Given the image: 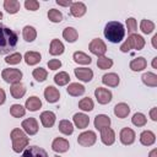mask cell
I'll return each mask as SVG.
<instances>
[{
  "mask_svg": "<svg viewBox=\"0 0 157 157\" xmlns=\"http://www.w3.org/2000/svg\"><path fill=\"white\" fill-rule=\"evenodd\" d=\"M18 36L15 31L0 23V55L12 54L16 49Z\"/></svg>",
  "mask_w": 157,
  "mask_h": 157,
  "instance_id": "obj_1",
  "label": "cell"
},
{
  "mask_svg": "<svg viewBox=\"0 0 157 157\" xmlns=\"http://www.w3.org/2000/svg\"><path fill=\"white\" fill-rule=\"evenodd\" d=\"M104 37L110 42V43H120L124 39L125 36V28L123 26V23L118 22V21H110L105 25L104 27Z\"/></svg>",
  "mask_w": 157,
  "mask_h": 157,
  "instance_id": "obj_2",
  "label": "cell"
},
{
  "mask_svg": "<svg viewBox=\"0 0 157 157\" xmlns=\"http://www.w3.org/2000/svg\"><path fill=\"white\" fill-rule=\"evenodd\" d=\"M10 137H11V141H12V150L17 153L22 152L28 146L29 137H27L26 132L22 131L21 129H18V128H16L11 131Z\"/></svg>",
  "mask_w": 157,
  "mask_h": 157,
  "instance_id": "obj_3",
  "label": "cell"
},
{
  "mask_svg": "<svg viewBox=\"0 0 157 157\" xmlns=\"http://www.w3.org/2000/svg\"><path fill=\"white\" fill-rule=\"evenodd\" d=\"M145 44H146V42H145V39H144L142 36L136 34V33H132V34H130V36L128 37V39L120 45V50H121L123 53H128V52H130L131 49L141 50V49H144Z\"/></svg>",
  "mask_w": 157,
  "mask_h": 157,
  "instance_id": "obj_4",
  "label": "cell"
},
{
  "mask_svg": "<svg viewBox=\"0 0 157 157\" xmlns=\"http://www.w3.org/2000/svg\"><path fill=\"white\" fill-rule=\"evenodd\" d=\"M22 71L20 69H15V67H10V69H4L1 72V77L4 78L5 82L7 83H18L21 82L22 78Z\"/></svg>",
  "mask_w": 157,
  "mask_h": 157,
  "instance_id": "obj_5",
  "label": "cell"
},
{
  "mask_svg": "<svg viewBox=\"0 0 157 157\" xmlns=\"http://www.w3.org/2000/svg\"><path fill=\"white\" fill-rule=\"evenodd\" d=\"M88 50L92 54L97 55V56H103L105 54V52H107V45L101 38H94V39H92L90 42Z\"/></svg>",
  "mask_w": 157,
  "mask_h": 157,
  "instance_id": "obj_6",
  "label": "cell"
},
{
  "mask_svg": "<svg viewBox=\"0 0 157 157\" xmlns=\"http://www.w3.org/2000/svg\"><path fill=\"white\" fill-rule=\"evenodd\" d=\"M96 140H97V135H96L94 131H91V130L83 131V132H81V134L77 136V142H78V145H81V146H83V147H88V146L94 145Z\"/></svg>",
  "mask_w": 157,
  "mask_h": 157,
  "instance_id": "obj_7",
  "label": "cell"
},
{
  "mask_svg": "<svg viewBox=\"0 0 157 157\" xmlns=\"http://www.w3.org/2000/svg\"><path fill=\"white\" fill-rule=\"evenodd\" d=\"M94 97H96V99L99 104H108L112 101L113 94L108 88L98 87V88L94 90Z\"/></svg>",
  "mask_w": 157,
  "mask_h": 157,
  "instance_id": "obj_8",
  "label": "cell"
},
{
  "mask_svg": "<svg viewBox=\"0 0 157 157\" xmlns=\"http://www.w3.org/2000/svg\"><path fill=\"white\" fill-rule=\"evenodd\" d=\"M21 126H22L23 131L26 134H28V135H36L38 132V129H39L38 121L36 120V118H27V119H25L22 121Z\"/></svg>",
  "mask_w": 157,
  "mask_h": 157,
  "instance_id": "obj_9",
  "label": "cell"
},
{
  "mask_svg": "<svg viewBox=\"0 0 157 157\" xmlns=\"http://www.w3.org/2000/svg\"><path fill=\"white\" fill-rule=\"evenodd\" d=\"M135 137H136V135H135V131H134L131 128H123V129L120 130V134H119V139H120V142H121L123 145L128 146V145H131V144H134V141H135Z\"/></svg>",
  "mask_w": 157,
  "mask_h": 157,
  "instance_id": "obj_10",
  "label": "cell"
},
{
  "mask_svg": "<svg viewBox=\"0 0 157 157\" xmlns=\"http://www.w3.org/2000/svg\"><path fill=\"white\" fill-rule=\"evenodd\" d=\"M70 147V144L66 139L64 137H55L52 142V148L54 152H58V153H64L69 150Z\"/></svg>",
  "mask_w": 157,
  "mask_h": 157,
  "instance_id": "obj_11",
  "label": "cell"
},
{
  "mask_svg": "<svg viewBox=\"0 0 157 157\" xmlns=\"http://www.w3.org/2000/svg\"><path fill=\"white\" fill-rule=\"evenodd\" d=\"M21 157H49L47 151L38 146H31L23 150Z\"/></svg>",
  "mask_w": 157,
  "mask_h": 157,
  "instance_id": "obj_12",
  "label": "cell"
},
{
  "mask_svg": "<svg viewBox=\"0 0 157 157\" xmlns=\"http://www.w3.org/2000/svg\"><path fill=\"white\" fill-rule=\"evenodd\" d=\"M74 74L82 82H90L93 78V71L88 67H77L74 70Z\"/></svg>",
  "mask_w": 157,
  "mask_h": 157,
  "instance_id": "obj_13",
  "label": "cell"
},
{
  "mask_svg": "<svg viewBox=\"0 0 157 157\" xmlns=\"http://www.w3.org/2000/svg\"><path fill=\"white\" fill-rule=\"evenodd\" d=\"M40 123L44 128H52L54 124H55V120H56V117H55V113L52 112V110H44L42 114H40Z\"/></svg>",
  "mask_w": 157,
  "mask_h": 157,
  "instance_id": "obj_14",
  "label": "cell"
},
{
  "mask_svg": "<svg viewBox=\"0 0 157 157\" xmlns=\"http://www.w3.org/2000/svg\"><path fill=\"white\" fill-rule=\"evenodd\" d=\"M101 140L105 146H110L115 142V132L112 128H105L101 130Z\"/></svg>",
  "mask_w": 157,
  "mask_h": 157,
  "instance_id": "obj_15",
  "label": "cell"
},
{
  "mask_svg": "<svg viewBox=\"0 0 157 157\" xmlns=\"http://www.w3.org/2000/svg\"><path fill=\"white\" fill-rule=\"evenodd\" d=\"M44 98L49 103H55L60 98V92L54 86H47L45 90H44Z\"/></svg>",
  "mask_w": 157,
  "mask_h": 157,
  "instance_id": "obj_16",
  "label": "cell"
},
{
  "mask_svg": "<svg viewBox=\"0 0 157 157\" xmlns=\"http://www.w3.org/2000/svg\"><path fill=\"white\" fill-rule=\"evenodd\" d=\"M86 11H87V7L81 1H76L70 5V13L74 17H82L86 13Z\"/></svg>",
  "mask_w": 157,
  "mask_h": 157,
  "instance_id": "obj_17",
  "label": "cell"
},
{
  "mask_svg": "<svg viewBox=\"0 0 157 157\" xmlns=\"http://www.w3.org/2000/svg\"><path fill=\"white\" fill-rule=\"evenodd\" d=\"M72 120H74L75 126L78 128V129H86L88 126V124H90V118L85 113H76V114H74Z\"/></svg>",
  "mask_w": 157,
  "mask_h": 157,
  "instance_id": "obj_18",
  "label": "cell"
},
{
  "mask_svg": "<svg viewBox=\"0 0 157 157\" xmlns=\"http://www.w3.org/2000/svg\"><path fill=\"white\" fill-rule=\"evenodd\" d=\"M102 82L108 87H117L120 82V78L115 72H108L102 76Z\"/></svg>",
  "mask_w": 157,
  "mask_h": 157,
  "instance_id": "obj_19",
  "label": "cell"
},
{
  "mask_svg": "<svg viewBox=\"0 0 157 157\" xmlns=\"http://www.w3.org/2000/svg\"><path fill=\"white\" fill-rule=\"evenodd\" d=\"M93 123H94V128L101 131V130H103L105 128H109V125H110V118L108 115H105V114H98V115H96Z\"/></svg>",
  "mask_w": 157,
  "mask_h": 157,
  "instance_id": "obj_20",
  "label": "cell"
},
{
  "mask_svg": "<svg viewBox=\"0 0 157 157\" xmlns=\"http://www.w3.org/2000/svg\"><path fill=\"white\" fill-rule=\"evenodd\" d=\"M85 86L83 85H81V83H78V82H72V83H70L69 86H67V88H66V92L70 94V96H72V97H78V96H82L83 93H85Z\"/></svg>",
  "mask_w": 157,
  "mask_h": 157,
  "instance_id": "obj_21",
  "label": "cell"
},
{
  "mask_svg": "<svg viewBox=\"0 0 157 157\" xmlns=\"http://www.w3.org/2000/svg\"><path fill=\"white\" fill-rule=\"evenodd\" d=\"M129 113H130V107L126 103L121 102V103L115 104V107H114V114H115L117 118L124 119V118H126L129 115Z\"/></svg>",
  "mask_w": 157,
  "mask_h": 157,
  "instance_id": "obj_22",
  "label": "cell"
},
{
  "mask_svg": "<svg viewBox=\"0 0 157 157\" xmlns=\"http://www.w3.org/2000/svg\"><path fill=\"white\" fill-rule=\"evenodd\" d=\"M10 93H11V96H12L15 99H21V98L26 94V87H25L21 82L13 83V85H11V87H10Z\"/></svg>",
  "mask_w": 157,
  "mask_h": 157,
  "instance_id": "obj_23",
  "label": "cell"
},
{
  "mask_svg": "<svg viewBox=\"0 0 157 157\" xmlns=\"http://www.w3.org/2000/svg\"><path fill=\"white\" fill-rule=\"evenodd\" d=\"M65 50L64 44L59 40V39H52L50 42V47H49V54L50 55H61Z\"/></svg>",
  "mask_w": 157,
  "mask_h": 157,
  "instance_id": "obj_24",
  "label": "cell"
},
{
  "mask_svg": "<svg viewBox=\"0 0 157 157\" xmlns=\"http://www.w3.org/2000/svg\"><path fill=\"white\" fill-rule=\"evenodd\" d=\"M156 141V135L151 130H145L140 134V142L144 146H151Z\"/></svg>",
  "mask_w": 157,
  "mask_h": 157,
  "instance_id": "obj_25",
  "label": "cell"
},
{
  "mask_svg": "<svg viewBox=\"0 0 157 157\" xmlns=\"http://www.w3.org/2000/svg\"><path fill=\"white\" fill-rule=\"evenodd\" d=\"M130 69L132 71H142L144 69H146L147 66V61L144 56H139V58H135L130 61Z\"/></svg>",
  "mask_w": 157,
  "mask_h": 157,
  "instance_id": "obj_26",
  "label": "cell"
},
{
  "mask_svg": "<svg viewBox=\"0 0 157 157\" xmlns=\"http://www.w3.org/2000/svg\"><path fill=\"white\" fill-rule=\"evenodd\" d=\"M26 109L29 112H36L42 107V101L37 97V96H32L29 98H27L26 101Z\"/></svg>",
  "mask_w": 157,
  "mask_h": 157,
  "instance_id": "obj_27",
  "label": "cell"
},
{
  "mask_svg": "<svg viewBox=\"0 0 157 157\" xmlns=\"http://www.w3.org/2000/svg\"><path fill=\"white\" fill-rule=\"evenodd\" d=\"M23 59L27 65H36L42 60V55L38 52H27L23 55Z\"/></svg>",
  "mask_w": 157,
  "mask_h": 157,
  "instance_id": "obj_28",
  "label": "cell"
},
{
  "mask_svg": "<svg viewBox=\"0 0 157 157\" xmlns=\"http://www.w3.org/2000/svg\"><path fill=\"white\" fill-rule=\"evenodd\" d=\"M72 59L75 63L81 64V65H90L92 63V59L90 55L85 54L83 52H75L72 55Z\"/></svg>",
  "mask_w": 157,
  "mask_h": 157,
  "instance_id": "obj_29",
  "label": "cell"
},
{
  "mask_svg": "<svg viewBox=\"0 0 157 157\" xmlns=\"http://www.w3.org/2000/svg\"><path fill=\"white\" fill-rule=\"evenodd\" d=\"M63 37H64V39H65L66 42L74 43V42H76L77 38H78V33H77V31H76L74 27H66V28L63 31Z\"/></svg>",
  "mask_w": 157,
  "mask_h": 157,
  "instance_id": "obj_30",
  "label": "cell"
},
{
  "mask_svg": "<svg viewBox=\"0 0 157 157\" xmlns=\"http://www.w3.org/2000/svg\"><path fill=\"white\" fill-rule=\"evenodd\" d=\"M22 36L26 42H33L37 38V31L33 26H25L22 29Z\"/></svg>",
  "mask_w": 157,
  "mask_h": 157,
  "instance_id": "obj_31",
  "label": "cell"
},
{
  "mask_svg": "<svg viewBox=\"0 0 157 157\" xmlns=\"http://www.w3.org/2000/svg\"><path fill=\"white\" fill-rule=\"evenodd\" d=\"M20 7H21V5H20V2L17 0H5L4 1V9L11 15L17 13Z\"/></svg>",
  "mask_w": 157,
  "mask_h": 157,
  "instance_id": "obj_32",
  "label": "cell"
},
{
  "mask_svg": "<svg viewBox=\"0 0 157 157\" xmlns=\"http://www.w3.org/2000/svg\"><path fill=\"white\" fill-rule=\"evenodd\" d=\"M59 131L64 135H71L74 132V125L71 121L66 120V119H63L59 121Z\"/></svg>",
  "mask_w": 157,
  "mask_h": 157,
  "instance_id": "obj_33",
  "label": "cell"
},
{
  "mask_svg": "<svg viewBox=\"0 0 157 157\" xmlns=\"http://www.w3.org/2000/svg\"><path fill=\"white\" fill-rule=\"evenodd\" d=\"M141 80L148 87H156L157 86V75L153 72H145L141 76Z\"/></svg>",
  "mask_w": 157,
  "mask_h": 157,
  "instance_id": "obj_34",
  "label": "cell"
},
{
  "mask_svg": "<svg viewBox=\"0 0 157 157\" xmlns=\"http://www.w3.org/2000/svg\"><path fill=\"white\" fill-rule=\"evenodd\" d=\"M69 81H70V75L65 71H60L59 74H56L54 76V82L58 86H65L69 83Z\"/></svg>",
  "mask_w": 157,
  "mask_h": 157,
  "instance_id": "obj_35",
  "label": "cell"
},
{
  "mask_svg": "<svg viewBox=\"0 0 157 157\" xmlns=\"http://www.w3.org/2000/svg\"><path fill=\"white\" fill-rule=\"evenodd\" d=\"M97 66L101 69V70H107V69H110L113 66V60L108 56H98L97 59Z\"/></svg>",
  "mask_w": 157,
  "mask_h": 157,
  "instance_id": "obj_36",
  "label": "cell"
},
{
  "mask_svg": "<svg viewBox=\"0 0 157 157\" xmlns=\"http://www.w3.org/2000/svg\"><path fill=\"white\" fill-rule=\"evenodd\" d=\"M32 76H33V78H34L36 81L43 82V81L47 80L48 72H47V70L43 69V67H37V69H34V70L32 71Z\"/></svg>",
  "mask_w": 157,
  "mask_h": 157,
  "instance_id": "obj_37",
  "label": "cell"
},
{
  "mask_svg": "<svg viewBox=\"0 0 157 157\" xmlns=\"http://www.w3.org/2000/svg\"><path fill=\"white\" fill-rule=\"evenodd\" d=\"M93 107H94V103L90 97H85L78 102V108L83 112H91Z\"/></svg>",
  "mask_w": 157,
  "mask_h": 157,
  "instance_id": "obj_38",
  "label": "cell"
},
{
  "mask_svg": "<svg viewBox=\"0 0 157 157\" xmlns=\"http://www.w3.org/2000/svg\"><path fill=\"white\" fill-rule=\"evenodd\" d=\"M10 114L13 118H22L26 114V108H23L21 104H12L10 107Z\"/></svg>",
  "mask_w": 157,
  "mask_h": 157,
  "instance_id": "obj_39",
  "label": "cell"
},
{
  "mask_svg": "<svg viewBox=\"0 0 157 157\" xmlns=\"http://www.w3.org/2000/svg\"><path fill=\"white\" fill-rule=\"evenodd\" d=\"M140 29L144 34H150L155 29V23L150 20H142L141 23H140Z\"/></svg>",
  "mask_w": 157,
  "mask_h": 157,
  "instance_id": "obj_40",
  "label": "cell"
},
{
  "mask_svg": "<svg viewBox=\"0 0 157 157\" xmlns=\"http://www.w3.org/2000/svg\"><path fill=\"white\" fill-rule=\"evenodd\" d=\"M131 123L135 126H145L146 123H147V118L142 113H135L131 118Z\"/></svg>",
  "mask_w": 157,
  "mask_h": 157,
  "instance_id": "obj_41",
  "label": "cell"
},
{
  "mask_svg": "<svg viewBox=\"0 0 157 157\" xmlns=\"http://www.w3.org/2000/svg\"><path fill=\"white\" fill-rule=\"evenodd\" d=\"M48 18L54 23H59L63 21V13L56 9H50L48 11Z\"/></svg>",
  "mask_w": 157,
  "mask_h": 157,
  "instance_id": "obj_42",
  "label": "cell"
},
{
  "mask_svg": "<svg viewBox=\"0 0 157 157\" xmlns=\"http://www.w3.org/2000/svg\"><path fill=\"white\" fill-rule=\"evenodd\" d=\"M21 60H22V55L20 53H12L5 58V63L10 65H17L21 63Z\"/></svg>",
  "mask_w": 157,
  "mask_h": 157,
  "instance_id": "obj_43",
  "label": "cell"
},
{
  "mask_svg": "<svg viewBox=\"0 0 157 157\" xmlns=\"http://www.w3.org/2000/svg\"><path fill=\"white\" fill-rule=\"evenodd\" d=\"M126 28H128V32L130 34H132L137 29V22H136V20L134 17H129L126 20Z\"/></svg>",
  "mask_w": 157,
  "mask_h": 157,
  "instance_id": "obj_44",
  "label": "cell"
},
{
  "mask_svg": "<svg viewBox=\"0 0 157 157\" xmlns=\"http://www.w3.org/2000/svg\"><path fill=\"white\" fill-rule=\"evenodd\" d=\"M25 7L28 11H37L39 9V2L37 0H26L25 1Z\"/></svg>",
  "mask_w": 157,
  "mask_h": 157,
  "instance_id": "obj_45",
  "label": "cell"
},
{
  "mask_svg": "<svg viewBox=\"0 0 157 157\" xmlns=\"http://www.w3.org/2000/svg\"><path fill=\"white\" fill-rule=\"evenodd\" d=\"M47 65H48V67H49L50 70H58V69L61 67V61H60L59 59H52V60L48 61Z\"/></svg>",
  "mask_w": 157,
  "mask_h": 157,
  "instance_id": "obj_46",
  "label": "cell"
},
{
  "mask_svg": "<svg viewBox=\"0 0 157 157\" xmlns=\"http://www.w3.org/2000/svg\"><path fill=\"white\" fill-rule=\"evenodd\" d=\"M150 118L153 120V121H157V108L153 107L151 110H150Z\"/></svg>",
  "mask_w": 157,
  "mask_h": 157,
  "instance_id": "obj_47",
  "label": "cell"
},
{
  "mask_svg": "<svg viewBox=\"0 0 157 157\" xmlns=\"http://www.w3.org/2000/svg\"><path fill=\"white\" fill-rule=\"evenodd\" d=\"M5 101H6V93H5V91L0 87V105H1V104H4V103H5Z\"/></svg>",
  "mask_w": 157,
  "mask_h": 157,
  "instance_id": "obj_48",
  "label": "cell"
},
{
  "mask_svg": "<svg viewBox=\"0 0 157 157\" xmlns=\"http://www.w3.org/2000/svg\"><path fill=\"white\" fill-rule=\"evenodd\" d=\"M56 4L58 5H60V6H70L71 4H72V1H60V0H56Z\"/></svg>",
  "mask_w": 157,
  "mask_h": 157,
  "instance_id": "obj_49",
  "label": "cell"
},
{
  "mask_svg": "<svg viewBox=\"0 0 157 157\" xmlns=\"http://www.w3.org/2000/svg\"><path fill=\"white\" fill-rule=\"evenodd\" d=\"M152 45H153L155 49H157V34H155L152 37Z\"/></svg>",
  "mask_w": 157,
  "mask_h": 157,
  "instance_id": "obj_50",
  "label": "cell"
},
{
  "mask_svg": "<svg viewBox=\"0 0 157 157\" xmlns=\"http://www.w3.org/2000/svg\"><path fill=\"white\" fill-rule=\"evenodd\" d=\"M148 157H157V148H153V150L150 152Z\"/></svg>",
  "mask_w": 157,
  "mask_h": 157,
  "instance_id": "obj_51",
  "label": "cell"
},
{
  "mask_svg": "<svg viewBox=\"0 0 157 157\" xmlns=\"http://www.w3.org/2000/svg\"><path fill=\"white\" fill-rule=\"evenodd\" d=\"M152 66H153V69H157V56H155L152 59Z\"/></svg>",
  "mask_w": 157,
  "mask_h": 157,
  "instance_id": "obj_52",
  "label": "cell"
},
{
  "mask_svg": "<svg viewBox=\"0 0 157 157\" xmlns=\"http://www.w3.org/2000/svg\"><path fill=\"white\" fill-rule=\"evenodd\" d=\"M1 18H2V12L0 11V20H1Z\"/></svg>",
  "mask_w": 157,
  "mask_h": 157,
  "instance_id": "obj_53",
  "label": "cell"
},
{
  "mask_svg": "<svg viewBox=\"0 0 157 157\" xmlns=\"http://www.w3.org/2000/svg\"><path fill=\"white\" fill-rule=\"evenodd\" d=\"M54 157H60V156H59V155H56V156H54Z\"/></svg>",
  "mask_w": 157,
  "mask_h": 157,
  "instance_id": "obj_54",
  "label": "cell"
}]
</instances>
